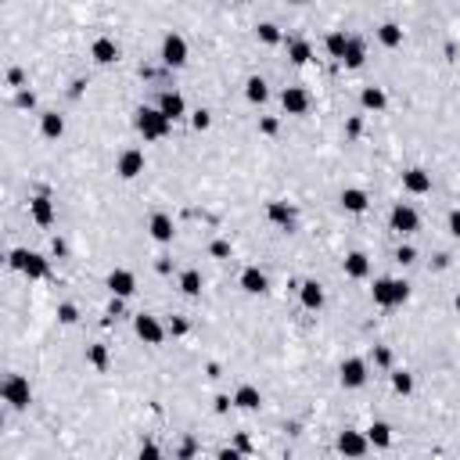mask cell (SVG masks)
I'll list each match as a JSON object with an SVG mask.
<instances>
[{"instance_id": "cell-1", "label": "cell", "mask_w": 460, "mask_h": 460, "mask_svg": "<svg viewBox=\"0 0 460 460\" xmlns=\"http://www.w3.org/2000/svg\"><path fill=\"white\" fill-rule=\"evenodd\" d=\"M133 126H137V133L144 137V140H162V137H169V130H173V119L162 112V108H151V105H140L137 112H133Z\"/></svg>"}, {"instance_id": "cell-2", "label": "cell", "mask_w": 460, "mask_h": 460, "mask_svg": "<svg viewBox=\"0 0 460 460\" xmlns=\"http://www.w3.org/2000/svg\"><path fill=\"white\" fill-rule=\"evenodd\" d=\"M371 295H374V306L395 309V306H403L406 298H410V284L406 281H395V277H377Z\"/></svg>"}, {"instance_id": "cell-3", "label": "cell", "mask_w": 460, "mask_h": 460, "mask_svg": "<svg viewBox=\"0 0 460 460\" xmlns=\"http://www.w3.org/2000/svg\"><path fill=\"white\" fill-rule=\"evenodd\" d=\"M8 263H11V270H19V274H25L29 281H43L47 274H51V266H47V259L40 256V252H29V248H14Z\"/></svg>"}, {"instance_id": "cell-4", "label": "cell", "mask_w": 460, "mask_h": 460, "mask_svg": "<svg viewBox=\"0 0 460 460\" xmlns=\"http://www.w3.org/2000/svg\"><path fill=\"white\" fill-rule=\"evenodd\" d=\"M367 377H371V367H367V360H363V356H345L342 360V367H338L342 388H363V385H367Z\"/></svg>"}, {"instance_id": "cell-5", "label": "cell", "mask_w": 460, "mask_h": 460, "mask_svg": "<svg viewBox=\"0 0 460 460\" xmlns=\"http://www.w3.org/2000/svg\"><path fill=\"white\" fill-rule=\"evenodd\" d=\"M187 54H191V47H187V40L180 33H166L162 36V65L166 69H184L187 65Z\"/></svg>"}, {"instance_id": "cell-6", "label": "cell", "mask_w": 460, "mask_h": 460, "mask_svg": "<svg viewBox=\"0 0 460 460\" xmlns=\"http://www.w3.org/2000/svg\"><path fill=\"white\" fill-rule=\"evenodd\" d=\"M388 230H395V234H414V230H421V216H417L414 205L395 201L392 212H388Z\"/></svg>"}, {"instance_id": "cell-7", "label": "cell", "mask_w": 460, "mask_h": 460, "mask_svg": "<svg viewBox=\"0 0 460 460\" xmlns=\"http://www.w3.org/2000/svg\"><path fill=\"white\" fill-rule=\"evenodd\" d=\"M0 392H4V403H8L11 410H25V406H29V399H33V388H29V377H22V374H11Z\"/></svg>"}, {"instance_id": "cell-8", "label": "cell", "mask_w": 460, "mask_h": 460, "mask_svg": "<svg viewBox=\"0 0 460 460\" xmlns=\"http://www.w3.org/2000/svg\"><path fill=\"white\" fill-rule=\"evenodd\" d=\"M133 331H137V338L144 345H162V338H166V327H162V320H158L155 313H137L133 316Z\"/></svg>"}, {"instance_id": "cell-9", "label": "cell", "mask_w": 460, "mask_h": 460, "mask_svg": "<svg viewBox=\"0 0 460 460\" xmlns=\"http://www.w3.org/2000/svg\"><path fill=\"white\" fill-rule=\"evenodd\" d=\"M309 90L306 87H284L281 90V108H284V116H306L309 112Z\"/></svg>"}, {"instance_id": "cell-10", "label": "cell", "mask_w": 460, "mask_h": 460, "mask_svg": "<svg viewBox=\"0 0 460 460\" xmlns=\"http://www.w3.org/2000/svg\"><path fill=\"white\" fill-rule=\"evenodd\" d=\"M116 173L122 180H137L140 173H144V151H140V148H126L119 155V162H116Z\"/></svg>"}, {"instance_id": "cell-11", "label": "cell", "mask_w": 460, "mask_h": 460, "mask_svg": "<svg viewBox=\"0 0 460 460\" xmlns=\"http://www.w3.org/2000/svg\"><path fill=\"white\" fill-rule=\"evenodd\" d=\"M403 191H406V195H417V198H421V195H432V173H428V169H417V166L406 169V173H403Z\"/></svg>"}, {"instance_id": "cell-12", "label": "cell", "mask_w": 460, "mask_h": 460, "mask_svg": "<svg viewBox=\"0 0 460 460\" xmlns=\"http://www.w3.org/2000/svg\"><path fill=\"white\" fill-rule=\"evenodd\" d=\"M237 284H241L245 295H266L270 292V281H266V274L259 266H245L241 277H237Z\"/></svg>"}, {"instance_id": "cell-13", "label": "cell", "mask_w": 460, "mask_h": 460, "mask_svg": "<svg viewBox=\"0 0 460 460\" xmlns=\"http://www.w3.org/2000/svg\"><path fill=\"white\" fill-rule=\"evenodd\" d=\"M105 284H108V292H112L116 298H130L137 292V277L130 274V270H112Z\"/></svg>"}, {"instance_id": "cell-14", "label": "cell", "mask_w": 460, "mask_h": 460, "mask_svg": "<svg viewBox=\"0 0 460 460\" xmlns=\"http://www.w3.org/2000/svg\"><path fill=\"white\" fill-rule=\"evenodd\" d=\"M324 284L320 281H306V284H298V303H303L309 313H320L324 309Z\"/></svg>"}, {"instance_id": "cell-15", "label": "cell", "mask_w": 460, "mask_h": 460, "mask_svg": "<svg viewBox=\"0 0 460 460\" xmlns=\"http://www.w3.org/2000/svg\"><path fill=\"white\" fill-rule=\"evenodd\" d=\"M90 58L98 61V65H116L119 61V43L112 36H98L90 43Z\"/></svg>"}, {"instance_id": "cell-16", "label": "cell", "mask_w": 460, "mask_h": 460, "mask_svg": "<svg viewBox=\"0 0 460 460\" xmlns=\"http://www.w3.org/2000/svg\"><path fill=\"white\" fill-rule=\"evenodd\" d=\"M148 234H151V241H158V245H169V241H173V234H177V227H173V216H166V212H155V216L148 219Z\"/></svg>"}, {"instance_id": "cell-17", "label": "cell", "mask_w": 460, "mask_h": 460, "mask_svg": "<svg viewBox=\"0 0 460 460\" xmlns=\"http://www.w3.org/2000/svg\"><path fill=\"white\" fill-rule=\"evenodd\" d=\"M338 201H342V209H345V212H353V216H360V212H367V209H371V195L363 191V187H345Z\"/></svg>"}, {"instance_id": "cell-18", "label": "cell", "mask_w": 460, "mask_h": 460, "mask_svg": "<svg viewBox=\"0 0 460 460\" xmlns=\"http://www.w3.org/2000/svg\"><path fill=\"white\" fill-rule=\"evenodd\" d=\"M371 450V439L367 435H360V432H342L338 435V453L345 457H363Z\"/></svg>"}, {"instance_id": "cell-19", "label": "cell", "mask_w": 460, "mask_h": 460, "mask_svg": "<svg viewBox=\"0 0 460 460\" xmlns=\"http://www.w3.org/2000/svg\"><path fill=\"white\" fill-rule=\"evenodd\" d=\"M29 216H33V223H40V227H51L54 223V201L47 198V195H36L33 201H29Z\"/></svg>"}, {"instance_id": "cell-20", "label": "cell", "mask_w": 460, "mask_h": 460, "mask_svg": "<svg viewBox=\"0 0 460 460\" xmlns=\"http://www.w3.org/2000/svg\"><path fill=\"white\" fill-rule=\"evenodd\" d=\"M342 266H345V277L349 281H367L371 277V259L363 256V252H349Z\"/></svg>"}, {"instance_id": "cell-21", "label": "cell", "mask_w": 460, "mask_h": 460, "mask_svg": "<svg viewBox=\"0 0 460 460\" xmlns=\"http://www.w3.org/2000/svg\"><path fill=\"white\" fill-rule=\"evenodd\" d=\"M158 108L177 122V119H184L187 116V101H184V94H177V90H162V98H158Z\"/></svg>"}, {"instance_id": "cell-22", "label": "cell", "mask_w": 460, "mask_h": 460, "mask_svg": "<svg viewBox=\"0 0 460 460\" xmlns=\"http://www.w3.org/2000/svg\"><path fill=\"white\" fill-rule=\"evenodd\" d=\"M385 105H388V94L382 90V87H363L360 90V108L363 112H385Z\"/></svg>"}, {"instance_id": "cell-23", "label": "cell", "mask_w": 460, "mask_h": 460, "mask_svg": "<svg viewBox=\"0 0 460 460\" xmlns=\"http://www.w3.org/2000/svg\"><path fill=\"white\" fill-rule=\"evenodd\" d=\"M266 219L274 227H284V230H292V223H295V209L288 201H270L266 205Z\"/></svg>"}, {"instance_id": "cell-24", "label": "cell", "mask_w": 460, "mask_h": 460, "mask_svg": "<svg viewBox=\"0 0 460 460\" xmlns=\"http://www.w3.org/2000/svg\"><path fill=\"white\" fill-rule=\"evenodd\" d=\"M342 65H345V69H363V65H367V47H363V40L349 36V47H345Z\"/></svg>"}, {"instance_id": "cell-25", "label": "cell", "mask_w": 460, "mask_h": 460, "mask_svg": "<svg viewBox=\"0 0 460 460\" xmlns=\"http://www.w3.org/2000/svg\"><path fill=\"white\" fill-rule=\"evenodd\" d=\"M234 406L237 410H259L263 406V392L256 385H241V388L234 392Z\"/></svg>"}, {"instance_id": "cell-26", "label": "cell", "mask_w": 460, "mask_h": 460, "mask_svg": "<svg viewBox=\"0 0 460 460\" xmlns=\"http://www.w3.org/2000/svg\"><path fill=\"white\" fill-rule=\"evenodd\" d=\"M377 43L388 47V51L403 47V25H395V22H382V25H377Z\"/></svg>"}, {"instance_id": "cell-27", "label": "cell", "mask_w": 460, "mask_h": 460, "mask_svg": "<svg viewBox=\"0 0 460 460\" xmlns=\"http://www.w3.org/2000/svg\"><path fill=\"white\" fill-rule=\"evenodd\" d=\"M245 98H248L252 105H266V101H270V87H266V79H263V76H248Z\"/></svg>"}, {"instance_id": "cell-28", "label": "cell", "mask_w": 460, "mask_h": 460, "mask_svg": "<svg viewBox=\"0 0 460 460\" xmlns=\"http://www.w3.org/2000/svg\"><path fill=\"white\" fill-rule=\"evenodd\" d=\"M40 133H43L47 140H58L61 133H65V119H61L58 112H43V116H40Z\"/></svg>"}, {"instance_id": "cell-29", "label": "cell", "mask_w": 460, "mask_h": 460, "mask_svg": "<svg viewBox=\"0 0 460 460\" xmlns=\"http://www.w3.org/2000/svg\"><path fill=\"white\" fill-rule=\"evenodd\" d=\"M367 439H371V446H377V450H388V446H392V424H385V421H374V424L367 428Z\"/></svg>"}, {"instance_id": "cell-30", "label": "cell", "mask_w": 460, "mask_h": 460, "mask_svg": "<svg viewBox=\"0 0 460 460\" xmlns=\"http://www.w3.org/2000/svg\"><path fill=\"white\" fill-rule=\"evenodd\" d=\"M345 47H349V36H345V29H335V33H327L324 36V51L335 58V61H342L345 58Z\"/></svg>"}, {"instance_id": "cell-31", "label": "cell", "mask_w": 460, "mask_h": 460, "mask_svg": "<svg viewBox=\"0 0 460 460\" xmlns=\"http://www.w3.org/2000/svg\"><path fill=\"white\" fill-rule=\"evenodd\" d=\"M309 58H313L309 40H292V43H288V61H292V65H306Z\"/></svg>"}, {"instance_id": "cell-32", "label": "cell", "mask_w": 460, "mask_h": 460, "mask_svg": "<svg viewBox=\"0 0 460 460\" xmlns=\"http://www.w3.org/2000/svg\"><path fill=\"white\" fill-rule=\"evenodd\" d=\"M180 292L187 298H198L201 295V274H198V270H184V274H180Z\"/></svg>"}, {"instance_id": "cell-33", "label": "cell", "mask_w": 460, "mask_h": 460, "mask_svg": "<svg viewBox=\"0 0 460 460\" xmlns=\"http://www.w3.org/2000/svg\"><path fill=\"white\" fill-rule=\"evenodd\" d=\"M87 363H90L94 371H108V363H112V360H108V345L94 342V345L87 349Z\"/></svg>"}, {"instance_id": "cell-34", "label": "cell", "mask_w": 460, "mask_h": 460, "mask_svg": "<svg viewBox=\"0 0 460 460\" xmlns=\"http://www.w3.org/2000/svg\"><path fill=\"white\" fill-rule=\"evenodd\" d=\"M256 36H259V43H266V47H277L284 36H281V29L274 25V22H259L256 25Z\"/></svg>"}, {"instance_id": "cell-35", "label": "cell", "mask_w": 460, "mask_h": 460, "mask_svg": "<svg viewBox=\"0 0 460 460\" xmlns=\"http://www.w3.org/2000/svg\"><path fill=\"white\" fill-rule=\"evenodd\" d=\"M392 388H395V395H410L414 392V374L410 371H392Z\"/></svg>"}, {"instance_id": "cell-36", "label": "cell", "mask_w": 460, "mask_h": 460, "mask_svg": "<svg viewBox=\"0 0 460 460\" xmlns=\"http://www.w3.org/2000/svg\"><path fill=\"white\" fill-rule=\"evenodd\" d=\"M191 126H195V133H205L212 126V112H209V108H198V112H191Z\"/></svg>"}, {"instance_id": "cell-37", "label": "cell", "mask_w": 460, "mask_h": 460, "mask_svg": "<svg viewBox=\"0 0 460 460\" xmlns=\"http://www.w3.org/2000/svg\"><path fill=\"white\" fill-rule=\"evenodd\" d=\"M395 263H403V266L417 263V248L414 245H399V248H395Z\"/></svg>"}, {"instance_id": "cell-38", "label": "cell", "mask_w": 460, "mask_h": 460, "mask_svg": "<svg viewBox=\"0 0 460 460\" xmlns=\"http://www.w3.org/2000/svg\"><path fill=\"white\" fill-rule=\"evenodd\" d=\"M58 320H61V324H76V320H79V309H76L72 303H61V306H58Z\"/></svg>"}, {"instance_id": "cell-39", "label": "cell", "mask_w": 460, "mask_h": 460, "mask_svg": "<svg viewBox=\"0 0 460 460\" xmlns=\"http://www.w3.org/2000/svg\"><path fill=\"white\" fill-rule=\"evenodd\" d=\"M187 331H191V324H187L184 316H173V320H169V335H173V338H184Z\"/></svg>"}, {"instance_id": "cell-40", "label": "cell", "mask_w": 460, "mask_h": 460, "mask_svg": "<svg viewBox=\"0 0 460 460\" xmlns=\"http://www.w3.org/2000/svg\"><path fill=\"white\" fill-rule=\"evenodd\" d=\"M209 256H212V259H227V256H230V241H223V237H219V241H212V245H209Z\"/></svg>"}, {"instance_id": "cell-41", "label": "cell", "mask_w": 460, "mask_h": 460, "mask_svg": "<svg viewBox=\"0 0 460 460\" xmlns=\"http://www.w3.org/2000/svg\"><path fill=\"white\" fill-rule=\"evenodd\" d=\"M14 105H19V108H33V105H36L33 90H19V94H14Z\"/></svg>"}, {"instance_id": "cell-42", "label": "cell", "mask_w": 460, "mask_h": 460, "mask_svg": "<svg viewBox=\"0 0 460 460\" xmlns=\"http://www.w3.org/2000/svg\"><path fill=\"white\" fill-rule=\"evenodd\" d=\"M259 133H266V137H274V133H277V119H274V116H266V119H259Z\"/></svg>"}, {"instance_id": "cell-43", "label": "cell", "mask_w": 460, "mask_h": 460, "mask_svg": "<svg viewBox=\"0 0 460 460\" xmlns=\"http://www.w3.org/2000/svg\"><path fill=\"white\" fill-rule=\"evenodd\" d=\"M374 360L382 363V367H388V363H392V353H388L385 345H377V349H374Z\"/></svg>"}, {"instance_id": "cell-44", "label": "cell", "mask_w": 460, "mask_h": 460, "mask_svg": "<svg viewBox=\"0 0 460 460\" xmlns=\"http://www.w3.org/2000/svg\"><path fill=\"white\" fill-rule=\"evenodd\" d=\"M360 130H363V119L353 116V119H349V126H345V133H349V137H360Z\"/></svg>"}, {"instance_id": "cell-45", "label": "cell", "mask_w": 460, "mask_h": 460, "mask_svg": "<svg viewBox=\"0 0 460 460\" xmlns=\"http://www.w3.org/2000/svg\"><path fill=\"white\" fill-rule=\"evenodd\" d=\"M450 234L460 241V209H453V212H450Z\"/></svg>"}, {"instance_id": "cell-46", "label": "cell", "mask_w": 460, "mask_h": 460, "mask_svg": "<svg viewBox=\"0 0 460 460\" xmlns=\"http://www.w3.org/2000/svg\"><path fill=\"white\" fill-rule=\"evenodd\" d=\"M230 406H234V399H230V395H216V414H227Z\"/></svg>"}, {"instance_id": "cell-47", "label": "cell", "mask_w": 460, "mask_h": 460, "mask_svg": "<svg viewBox=\"0 0 460 460\" xmlns=\"http://www.w3.org/2000/svg\"><path fill=\"white\" fill-rule=\"evenodd\" d=\"M140 457H144V460H158V457H162V450L148 442V446H140Z\"/></svg>"}, {"instance_id": "cell-48", "label": "cell", "mask_w": 460, "mask_h": 460, "mask_svg": "<svg viewBox=\"0 0 460 460\" xmlns=\"http://www.w3.org/2000/svg\"><path fill=\"white\" fill-rule=\"evenodd\" d=\"M22 69H8V87H22Z\"/></svg>"}, {"instance_id": "cell-49", "label": "cell", "mask_w": 460, "mask_h": 460, "mask_svg": "<svg viewBox=\"0 0 460 460\" xmlns=\"http://www.w3.org/2000/svg\"><path fill=\"white\" fill-rule=\"evenodd\" d=\"M195 453H198V446H195V442H184V446H180V453H177V457H180V460H191Z\"/></svg>"}, {"instance_id": "cell-50", "label": "cell", "mask_w": 460, "mask_h": 460, "mask_svg": "<svg viewBox=\"0 0 460 460\" xmlns=\"http://www.w3.org/2000/svg\"><path fill=\"white\" fill-rule=\"evenodd\" d=\"M155 270H158V274H169L173 263H169V259H158V263H155Z\"/></svg>"}, {"instance_id": "cell-51", "label": "cell", "mask_w": 460, "mask_h": 460, "mask_svg": "<svg viewBox=\"0 0 460 460\" xmlns=\"http://www.w3.org/2000/svg\"><path fill=\"white\" fill-rule=\"evenodd\" d=\"M288 4H295V8H306V4H313V0H288Z\"/></svg>"}, {"instance_id": "cell-52", "label": "cell", "mask_w": 460, "mask_h": 460, "mask_svg": "<svg viewBox=\"0 0 460 460\" xmlns=\"http://www.w3.org/2000/svg\"><path fill=\"white\" fill-rule=\"evenodd\" d=\"M453 309H457V313H460V295H457V298H453Z\"/></svg>"}, {"instance_id": "cell-53", "label": "cell", "mask_w": 460, "mask_h": 460, "mask_svg": "<svg viewBox=\"0 0 460 460\" xmlns=\"http://www.w3.org/2000/svg\"><path fill=\"white\" fill-rule=\"evenodd\" d=\"M227 4H237V0H227Z\"/></svg>"}]
</instances>
